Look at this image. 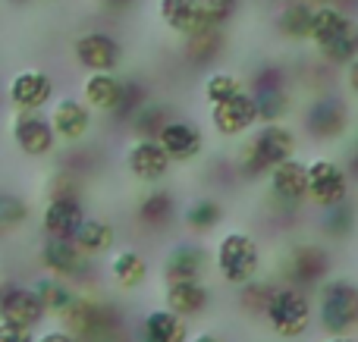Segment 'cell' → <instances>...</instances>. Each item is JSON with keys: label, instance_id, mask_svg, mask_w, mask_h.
<instances>
[{"label": "cell", "instance_id": "277c9868", "mask_svg": "<svg viewBox=\"0 0 358 342\" xmlns=\"http://www.w3.org/2000/svg\"><path fill=\"white\" fill-rule=\"evenodd\" d=\"M264 324L271 327L273 336L280 339H299L305 330L311 327V318H315V305L305 295V289L299 286H273L271 299H267L264 308Z\"/></svg>", "mask_w": 358, "mask_h": 342}, {"label": "cell", "instance_id": "5b68a950", "mask_svg": "<svg viewBox=\"0 0 358 342\" xmlns=\"http://www.w3.org/2000/svg\"><path fill=\"white\" fill-rule=\"evenodd\" d=\"M308 201L321 211H334L349 201V173L340 161L334 157L308 161Z\"/></svg>", "mask_w": 358, "mask_h": 342}, {"label": "cell", "instance_id": "4316f807", "mask_svg": "<svg viewBox=\"0 0 358 342\" xmlns=\"http://www.w3.org/2000/svg\"><path fill=\"white\" fill-rule=\"evenodd\" d=\"M311 19H315V3L289 0V3H283L277 13V31L286 41H308Z\"/></svg>", "mask_w": 358, "mask_h": 342}, {"label": "cell", "instance_id": "8fae6325", "mask_svg": "<svg viewBox=\"0 0 358 342\" xmlns=\"http://www.w3.org/2000/svg\"><path fill=\"white\" fill-rule=\"evenodd\" d=\"M82 220H85V207H82L79 195L57 192L50 195L41 211V232L44 239H76Z\"/></svg>", "mask_w": 358, "mask_h": 342}, {"label": "cell", "instance_id": "ee69618b", "mask_svg": "<svg viewBox=\"0 0 358 342\" xmlns=\"http://www.w3.org/2000/svg\"><path fill=\"white\" fill-rule=\"evenodd\" d=\"M321 342H358L355 336H324Z\"/></svg>", "mask_w": 358, "mask_h": 342}, {"label": "cell", "instance_id": "f1b7e54d", "mask_svg": "<svg viewBox=\"0 0 358 342\" xmlns=\"http://www.w3.org/2000/svg\"><path fill=\"white\" fill-rule=\"evenodd\" d=\"M179 220L192 232H210L223 220V205L217 198H210V195H198L179 211Z\"/></svg>", "mask_w": 358, "mask_h": 342}, {"label": "cell", "instance_id": "d590c367", "mask_svg": "<svg viewBox=\"0 0 358 342\" xmlns=\"http://www.w3.org/2000/svg\"><path fill=\"white\" fill-rule=\"evenodd\" d=\"M273 286H277V283H267V280H252V283H245V286L239 289V305L245 308L248 314H264L267 299H271Z\"/></svg>", "mask_w": 358, "mask_h": 342}, {"label": "cell", "instance_id": "f6af8a7d", "mask_svg": "<svg viewBox=\"0 0 358 342\" xmlns=\"http://www.w3.org/2000/svg\"><path fill=\"white\" fill-rule=\"evenodd\" d=\"M305 3H315V6H327V3H340V0H305Z\"/></svg>", "mask_w": 358, "mask_h": 342}, {"label": "cell", "instance_id": "6da1fadb", "mask_svg": "<svg viewBox=\"0 0 358 342\" xmlns=\"http://www.w3.org/2000/svg\"><path fill=\"white\" fill-rule=\"evenodd\" d=\"M315 311L327 336H349L358 327V283L346 276H327L317 286Z\"/></svg>", "mask_w": 358, "mask_h": 342}, {"label": "cell", "instance_id": "e0dca14e", "mask_svg": "<svg viewBox=\"0 0 358 342\" xmlns=\"http://www.w3.org/2000/svg\"><path fill=\"white\" fill-rule=\"evenodd\" d=\"M157 142H161V148L167 151V157L173 163H192L195 157H201V151H204V132L195 119L173 117L161 129Z\"/></svg>", "mask_w": 358, "mask_h": 342}, {"label": "cell", "instance_id": "60d3db41", "mask_svg": "<svg viewBox=\"0 0 358 342\" xmlns=\"http://www.w3.org/2000/svg\"><path fill=\"white\" fill-rule=\"evenodd\" d=\"M132 3H136V0H98V6H101V10H107V13H120V10H129Z\"/></svg>", "mask_w": 358, "mask_h": 342}, {"label": "cell", "instance_id": "ba28073f", "mask_svg": "<svg viewBox=\"0 0 358 342\" xmlns=\"http://www.w3.org/2000/svg\"><path fill=\"white\" fill-rule=\"evenodd\" d=\"M50 98H54V79L44 69H19L6 82V101L16 113H38L41 107L50 104Z\"/></svg>", "mask_w": 358, "mask_h": 342}, {"label": "cell", "instance_id": "4dcf8cb0", "mask_svg": "<svg viewBox=\"0 0 358 342\" xmlns=\"http://www.w3.org/2000/svg\"><path fill=\"white\" fill-rule=\"evenodd\" d=\"M136 214H138V220H142L145 226H164L167 220L176 217V201H173V195H170L167 188L155 186L142 201H138Z\"/></svg>", "mask_w": 358, "mask_h": 342}, {"label": "cell", "instance_id": "44dd1931", "mask_svg": "<svg viewBox=\"0 0 358 342\" xmlns=\"http://www.w3.org/2000/svg\"><path fill=\"white\" fill-rule=\"evenodd\" d=\"M126 79H120L117 73H88L82 79V101L85 107H92V113H117L120 98H123Z\"/></svg>", "mask_w": 358, "mask_h": 342}, {"label": "cell", "instance_id": "ac0fdd59", "mask_svg": "<svg viewBox=\"0 0 358 342\" xmlns=\"http://www.w3.org/2000/svg\"><path fill=\"white\" fill-rule=\"evenodd\" d=\"M50 126H54V135L57 142H82V138L88 135V129H92V107H85V101L82 98H73V94H63V98L54 101V107H50Z\"/></svg>", "mask_w": 358, "mask_h": 342}, {"label": "cell", "instance_id": "f546056e", "mask_svg": "<svg viewBox=\"0 0 358 342\" xmlns=\"http://www.w3.org/2000/svg\"><path fill=\"white\" fill-rule=\"evenodd\" d=\"M113 236H117V232H113L110 223H104V220H98V217H85L73 242L79 245L82 255L92 258V255H104V251H110Z\"/></svg>", "mask_w": 358, "mask_h": 342}, {"label": "cell", "instance_id": "9a60e30c", "mask_svg": "<svg viewBox=\"0 0 358 342\" xmlns=\"http://www.w3.org/2000/svg\"><path fill=\"white\" fill-rule=\"evenodd\" d=\"M63 330L73 333L76 339H94V336H104V333H110V311H107L101 302L88 299V295L76 292L73 305L63 311L60 318Z\"/></svg>", "mask_w": 358, "mask_h": 342}, {"label": "cell", "instance_id": "f35d334b", "mask_svg": "<svg viewBox=\"0 0 358 342\" xmlns=\"http://www.w3.org/2000/svg\"><path fill=\"white\" fill-rule=\"evenodd\" d=\"M0 342H35V333L25 330V327H16V324L0 320Z\"/></svg>", "mask_w": 358, "mask_h": 342}, {"label": "cell", "instance_id": "7c38bea8", "mask_svg": "<svg viewBox=\"0 0 358 342\" xmlns=\"http://www.w3.org/2000/svg\"><path fill=\"white\" fill-rule=\"evenodd\" d=\"M258 123V104L248 88H242L236 98L210 107V129L223 138H239Z\"/></svg>", "mask_w": 358, "mask_h": 342}, {"label": "cell", "instance_id": "484cf974", "mask_svg": "<svg viewBox=\"0 0 358 342\" xmlns=\"http://www.w3.org/2000/svg\"><path fill=\"white\" fill-rule=\"evenodd\" d=\"M138 342H189V330H185V320H179L167 308H155L142 318Z\"/></svg>", "mask_w": 358, "mask_h": 342}, {"label": "cell", "instance_id": "1f68e13d", "mask_svg": "<svg viewBox=\"0 0 358 342\" xmlns=\"http://www.w3.org/2000/svg\"><path fill=\"white\" fill-rule=\"evenodd\" d=\"M170 119H173V113H170L167 104H161V101H148V104L129 119V126H132V132H136V138H157Z\"/></svg>", "mask_w": 358, "mask_h": 342}, {"label": "cell", "instance_id": "30bf717a", "mask_svg": "<svg viewBox=\"0 0 358 342\" xmlns=\"http://www.w3.org/2000/svg\"><path fill=\"white\" fill-rule=\"evenodd\" d=\"M10 135H13V144H16L25 157H48V154H54V148H57L54 126H50V119L44 117L41 110L16 113V117L10 119Z\"/></svg>", "mask_w": 358, "mask_h": 342}, {"label": "cell", "instance_id": "2e32d148", "mask_svg": "<svg viewBox=\"0 0 358 342\" xmlns=\"http://www.w3.org/2000/svg\"><path fill=\"white\" fill-rule=\"evenodd\" d=\"M38 261H41V267L48 270L50 276L73 283V280H79V276H85L92 258L82 255L73 239H44L41 248H38Z\"/></svg>", "mask_w": 358, "mask_h": 342}, {"label": "cell", "instance_id": "5bb4252c", "mask_svg": "<svg viewBox=\"0 0 358 342\" xmlns=\"http://www.w3.org/2000/svg\"><path fill=\"white\" fill-rule=\"evenodd\" d=\"M173 161L167 157V151L161 148L157 138H132L126 148V170L136 176L138 182L157 186L161 179H167Z\"/></svg>", "mask_w": 358, "mask_h": 342}, {"label": "cell", "instance_id": "8d00e7d4", "mask_svg": "<svg viewBox=\"0 0 358 342\" xmlns=\"http://www.w3.org/2000/svg\"><path fill=\"white\" fill-rule=\"evenodd\" d=\"M324 230L334 239L349 236V230H352V205L346 201V205L334 207V211H324Z\"/></svg>", "mask_w": 358, "mask_h": 342}, {"label": "cell", "instance_id": "52a82bcc", "mask_svg": "<svg viewBox=\"0 0 358 342\" xmlns=\"http://www.w3.org/2000/svg\"><path fill=\"white\" fill-rule=\"evenodd\" d=\"M267 188H271V198L277 207L299 211L308 201V161L292 157V161L273 167L267 173Z\"/></svg>", "mask_w": 358, "mask_h": 342}, {"label": "cell", "instance_id": "e575fe53", "mask_svg": "<svg viewBox=\"0 0 358 342\" xmlns=\"http://www.w3.org/2000/svg\"><path fill=\"white\" fill-rule=\"evenodd\" d=\"M25 223H29V201L13 192H3L0 195V230H19Z\"/></svg>", "mask_w": 358, "mask_h": 342}, {"label": "cell", "instance_id": "74e56055", "mask_svg": "<svg viewBox=\"0 0 358 342\" xmlns=\"http://www.w3.org/2000/svg\"><path fill=\"white\" fill-rule=\"evenodd\" d=\"M204 19H208L210 29H220L227 19H233L236 13V0H201Z\"/></svg>", "mask_w": 358, "mask_h": 342}, {"label": "cell", "instance_id": "7bdbcfd3", "mask_svg": "<svg viewBox=\"0 0 358 342\" xmlns=\"http://www.w3.org/2000/svg\"><path fill=\"white\" fill-rule=\"evenodd\" d=\"M189 342H223V339L217 336V333H208V330H204V333H198V336L189 339Z\"/></svg>", "mask_w": 358, "mask_h": 342}, {"label": "cell", "instance_id": "d4e9b609", "mask_svg": "<svg viewBox=\"0 0 358 342\" xmlns=\"http://www.w3.org/2000/svg\"><path fill=\"white\" fill-rule=\"evenodd\" d=\"M107 274H110V280L120 289H129L132 292V289H142L148 283L151 267L138 248H120V251H113L110 264H107Z\"/></svg>", "mask_w": 358, "mask_h": 342}, {"label": "cell", "instance_id": "d6986e66", "mask_svg": "<svg viewBox=\"0 0 358 342\" xmlns=\"http://www.w3.org/2000/svg\"><path fill=\"white\" fill-rule=\"evenodd\" d=\"M157 16L170 31H176L179 38L192 41V38L204 35V31H217L208 25L201 10V0H157Z\"/></svg>", "mask_w": 358, "mask_h": 342}, {"label": "cell", "instance_id": "ffe728a7", "mask_svg": "<svg viewBox=\"0 0 358 342\" xmlns=\"http://www.w3.org/2000/svg\"><path fill=\"white\" fill-rule=\"evenodd\" d=\"M44 318L48 314H44L38 295L31 292V286H3V295H0V320L25 327V330H35Z\"/></svg>", "mask_w": 358, "mask_h": 342}, {"label": "cell", "instance_id": "4fadbf2b", "mask_svg": "<svg viewBox=\"0 0 358 342\" xmlns=\"http://www.w3.org/2000/svg\"><path fill=\"white\" fill-rule=\"evenodd\" d=\"M210 261H214V258L208 255L204 245L176 242L173 248L167 251L164 267H161L164 286H167V283H201L204 274H208V267H210Z\"/></svg>", "mask_w": 358, "mask_h": 342}, {"label": "cell", "instance_id": "7dc6e473", "mask_svg": "<svg viewBox=\"0 0 358 342\" xmlns=\"http://www.w3.org/2000/svg\"><path fill=\"white\" fill-rule=\"evenodd\" d=\"M0 295H3V286H0Z\"/></svg>", "mask_w": 358, "mask_h": 342}, {"label": "cell", "instance_id": "bcb514c9", "mask_svg": "<svg viewBox=\"0 0 358 342\" xmlns=\"http://www.w3.org/2000/svg\"><path fill=\"white\" fill-rule=\"evenodd\" d=\"M6 3H13V6H29L31 0H6Z\"/></svg>", "mask_w": 358, "mask_h": 342}, {"label": "cell", "instance_id": "d6a6232c", "mask_svg": "<svg viewBox=\"0 0 358 342\" xmlns=\"http://www.w3.org/2000/svg\"><path fill=\"white\" fill-rule=\"evenodd\" d=\"M242 88L245 85L239 82L236 73H229V69H214V73L204 79V101H208L210 107H217V104H223V101L236 98Z\"/></svg>", "mask_w": 358, "mask_h": 342}, {"label": "cell", "instance_id": "8992f818", "mask_svg": "<svg viewBox=\"0 0 358 342\" xmlns=\"http://www.w3.org/2000/svg\"><path fill=\"white\" fill-rule=\"evenodd\" d=\"M73 57L85 73H117L123 63V44L110 31L88 29L73 41Z\"/></svg>", "mask_w": 358, "mask_h": 342}, {"label": "cell", "instance_id": "b9f144b4", "mask_svg": "<svg viewBox=\"0 0 358 342\" xmlns=\"http://www.w3.org/2000/svg\"><path fill=\"white\" fill-rule=\"evenodd\" d=\"M346 85H349V91H352L355 98H358V60L346 66Z\"/></svg>", "mask_w": 358, "mask_h": 342}, {"label": "cell", "instance_id": "836d02e7", "mask_svg": "<svg viewBox=\"0 0 358 342\" xmlns=\"http://www.w3.org/2000/svg\"><path fill=\"white\" fill-rule=\"evenodd\" d=\"M317 57H321L324 63H334V66H349V63H355L358 60V22L340 38V41H334L330 47L317 50Z\"/></svg>", "mask_w": 358, "mask_h": 342}, {"label": "cell", "instance_id": "ab89813d", "mask_svg": "<svg viewBox=\"0 0 358 342\" xmlns=\"http://www.w3.org/2000/svg\"><path fill=\"white\" fill-rule=\"evenodd\" d=\"M35 342H79L73 333H66L63 327H54V330H44L41 336H35Z\"/></svg>", "mask_w": 358, "mask_h": 342}, {"label": "cell", "instance_id": "7a4b0ae2", "mask_svg": "<svg viewBox=\"0 0 358 342\" xmlns=\"http://www.w3.org/2000/svg\"><path fill=\"white\" fill-rule=\"evenodd\" d=\"M214 270L220 274V280L227 286L242 289L245 283L258 280L261 270V245L255 236L242 230H229L220 236L214 248Z\"/></svg>", "mask_w": 358, "mask_h": 342}, {"label": "cell", "instance_id": "7402d4cb", "mask_svg": "<svg viewBox=\"0 0 358 342\" xmlns=\"http://www.w3.org/2000/svg\"><path fill=\"white\" fill-rule=\"evenodd\" d=\"M358 22L349 10H343L340 3H327V6H315V19H311V35L308 41L315 44V50L330 47L334 41H340L349 29Z\"/></svg>", "mask_w": 358, "mask_h": 342}, {"label": "cell", "instance_id": "cb8c5ba5", "mask_svg": "<svg viewBox=\"0 0 358 342\" xmlns=\"http://www.w3.org/2000/svg\"><path fill=\"white\" fill-rule=\"evenodd\" d=\"M210 305V289L204 283H167L164 286V308L179 320L204 314Z\"/></svg>", "mask_w": 358, "mask_h": 342}, {"label": "cell", "instance_id": "9c48e42d", "mask_svg": "<svg viewBox=\"0 0 358 342\" xmlns=\"http://www.w3.org/2000/svg\"><path fill=\"white\" fill-rule=\"evenodd\" d=\"M305 129L317 142H334L349 129V104L336 94H321L305 107Z\"/></svg>", "mask_w": 358, "mask_h": 342}, {"label": "cell", "instance_id": "3957f363", "mask_svg": "<svg viewBox=\"0 0 358 342\" xmlns=\"http://www.w3.org/2000/svg\"><path fill=\"white\" fill-rule=\"evenodd\" d=\"M296 148H299V138L286 123H261L258 129H255V135L245 142L242 170H245L248 176L271 173L273 167L292 161Z\"/></svg>", "mask_w": 358, "mask_h": 342}, {"label": "cell", "instance_id": "603a6c76", "mask_svg": "<svg viewBox=\"0 0 358 342\" xmlns=\"http://www.w3.org/2000/svg\"><path fill=\"white\" fill-rule=\"evenodd\" d=\"M330 258L321 245H299L289 255V286H321L327 280Z\"/></svg>", "mask_w": 358, "mask_h": 342}, {"label": "cell", "instance_id": "83f0119b", "mask_svg": "<svg viewBox=\"0 0 358 342\" xmlns=\"http://www.w3.org/2000/svg\"><path fill=\"white\" fill-rule=\"evenodd\" d=\"M29 286H31V292L38 295V302H41L44 314H54V318H63V311H66L76 299V289L69 286L66 280H57V276H50V274L38 276Z\"/></svg>", "mask_w": 358, "mask_h": 342}]
</instances>
